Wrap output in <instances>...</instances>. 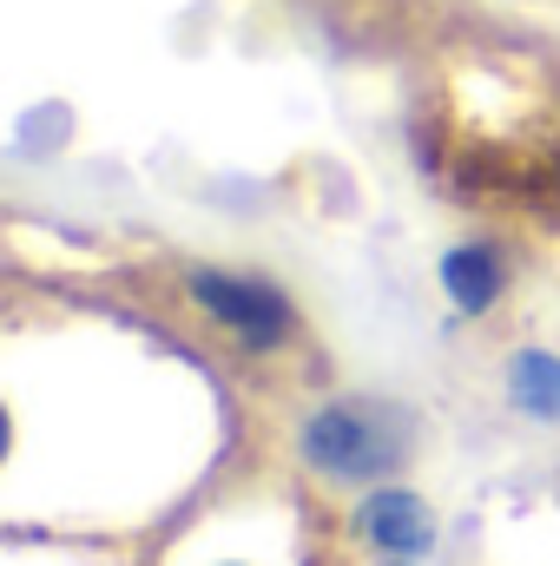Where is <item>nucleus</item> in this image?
Wrapping results in <instances>:
<instances>
[{
	"label": "nucleus",
	"mask_w": 560,
	"mask_h": 566,
	"mask_svg": "<svg viewBox=\"0 0 560 566\" xmlns=\"http://www.w3.org/2000/svg\"><path fill=\"white\" fill-rule=\"evenodd\" d=\"M303 461L330 481H383L403 468L409 454V416L396 402H370V396H343V402H323L303 434H297Z\"/></svg>",
	"instance_id": "nucleus-1"
},
{
	"label": "nucleus",
	"mask_w": 560,
	"mask_h": 566,
	"mask_svg": "<svg viewBox=\"0 0 560 566\" xmlns=\"http://www.w3.org/2000/svg\"><path fill=\"white\" fill-rule=\"evenodd\" d=\"M191 296L205 316H218L245 349H278L290 336V296L265 277H238V271H191Z\"/></svg>",
	"instance_id": "nucleus-2"
},
{
	"label": "nucleus",
	"mask_w": 560,
	"mask_h": 566,
	"mask_svg": "<svg viewBox=\"0 0 560 566\" xmlns=\"http://www.w3.org/2000/svg\"><path fill=\"white\" fill-rule=\"evenodd\" d=\"M356 521H363V534H370L390 560H416V554H428V541H435L428 507H422L416 494H403V488H376Z\"/></svg>",
	"instance_id": "nucleus-3"
},
{
	"label": "nucleus",
	"mask_w": 560,
	"mask_h": 566,
	"mask_svg": "<svg viewBox=\"0 0 560 566\" xmlns=\"http://www.w3.org/2000/svg\"><path fill=\"white\" fill-rule=\"evenodd\" d=\"M442 290L455 296V310L481 316V310L501 296V264H495V251H481V244L448 251V258H442Z\"/></svg>",
	"instance_id": "nucleus-4"
},
{
	"label": "nucleus",
	"mask_w": 560,
	"mask_h": 566,
	"mask_svg": "<svg viewBox=\"0 0 560 566\" xmlns=\"http://www.w3.org/2000/svg\"><path fill=\"white\" fill-rule=\"evenodd\" d=\"M508 396H515L521 416L560 422V356H548V349H521V356L508 363Z\"/></svg>",
	"instance_id": "nucleus-5"
},
{
	"label": "nucleus",
	"mask_w": 560,
	"mask_h": 566,
	"mask_svg": "<svg viewBox=\"0 0 560 566\" xmlns=\"http://www.w3.org/2000/svg\"><path fill=\"white\" fill-rule=\"evenodd\" d=\"M7 448H13V422H7V409H0V461H7Z\"/></svg>",
	"instance_id": "nucleus-6"
}]
</instances>
